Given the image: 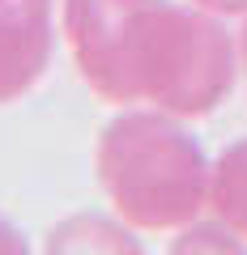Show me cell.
I'll use <instances>...</instances> for the list:
<instances>
[{"label":"cell","instance_id":"6da1fadb","mask_svg":"<svg viewBox=\"0 0 247 255\" xmlns=\"http://www.w3.org/2000/svg\"><path fill=\"white\" fill-rule=\"evenodd\" d=\"M81 81L111 107L205 119L235 90V38L218 13L175 0H60Z\"/></svg>","mask_w":247,"mask_h":255},{"label":"cell","instance_id":"5b68a950","mask_svg":"<svg viewBox=\"0 0 247 255\" xmlns=\"http://www.w3.org/2000/svg\"><path fill=\"white\" fill-rule=\"evenodd\" d=\"M47 251H141L132 226H115L107 217H68L47 234Z\"/></svg>","mask_w":247,"mask_h":255},{"label":"cell","instance_id":"8992f818","mask_svg":"<svg viewBox=\"0 0 247 255\" xmlns=\"http://www.w3.org/2000/svg\"><path fill=\"white\" fill-rule=\"evenodd\" d=\"M26 251H30L26 234H21V230L0 213V255H26Z\"/></svg>","mask_w":247,"mask_h":255},{"label":"cell","instance_id":"3957f363","mask_svg":"<svg viewBox=\"0 0 247 255\" xmlns=\"http://www.w3.org/2000/svg\"><path fill=\"white\" fill-rule=\"evenodd\" d=\"M55 51V0H0V107L26 98Z\"/></svg>","mask_w":247,"mask_h":255},{"label":"cell","instance_id":"7a4b0ae2","mask_svg":"<svg viewBox=\"0 0 247 255\" xmlns=\"http://www.w3.org/2000/svg\"><path fill=\"white\" fill-rule=\"evenodd\" d=\"M94 170L115 217L132 230H188L209 209L213 166L201 140L158 107L119 111L94 145Z\"/></svg>","mask_w":247,"mask_h":255},{"label":"cell","instance_id":"277c9868","mask_svg":"<svg viewBox=\"0 0 247 255\" xmlns=\"http://www.w3.org/2000/svg\"><path fill=\"white\" fill-rule=\"evenodd\" d=\"M209 209L235 238H243L247 247V136L235 140L230 149H222V157L213 162L209 179Z\"/></svg>","mask_w":247,"mask_h":255},{"label":"cell","instance_id":"ba28073f","mask_svg":"<svg viewBox=\"0 0 247 255\" xmlns=\"http://www.w3.org/2000/svg\"><path fill=\"white\" fill-rule=\"evenodd\" d=\"M239 60H243V73H247V26H243V34H239Z\"/></svg>","mask_w":247,"mask_h":255},{"label":"cell","instance_id":"52a82bcc","mask_svg":"<svg viewBox=\"0 0 247 255\" xmlns=\"http://www.w3.org/2000/svg\"><path fill=\"white\" fill-rule=\"evenodd\" d=\"M205 13H218V17H247V0H192Z\"/></svg>","mask_w":247,"mask_h":255}]
</instances>
